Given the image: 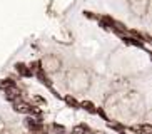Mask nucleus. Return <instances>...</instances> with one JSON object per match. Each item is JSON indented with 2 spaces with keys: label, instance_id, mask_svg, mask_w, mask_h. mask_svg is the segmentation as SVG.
<instances>
[{
  "label": "nucleus",
  "instance_id": "nucleus-1",
  "mask_svg": "<svg viewBox=\"0 0 152 134\" xmlns=\"http://www.w3.org/2000/svg\"><path fill=\"white\" fill-rule=\"evenodd\" d=\"M12 109H14L15 112H18V114H32V109H34V106H30V104L23 102V101H15L14 104H12Z\"/></svg>",
  "mask_w": 152,
  "mask_h": 134
},
{
  "label": "nucleus",
  "instance_id": "nucleus-9",
  "mask_svg": "<svg viewBox=\"0 0 152 134\" xmlns=\"http://www.w3.org/2000/svg\"><path fill=\"white\" fill-rule=\"evenodd\" d=\"M14 87H15V80H12V79H2L0 80V89L2 91L14 89Z\"/></svg>",
  "mask_w": 152,
  "mask_h": 134
},
{
  "label": "nucleus",
  "instance_id": "nucleus-2",
  "mask_svg": "<svg viewBox=\"0 0 152 134\" xmlns=\"http://www.w3.org/2000/svg\"><path fill=\"white\" fill-rule=\"evenodd\" d=\"M25 126H27L34 134H35V133H42V129H44L42 121H37V119H34V117H27V119H25Z\"/></svg>",
  "mask_w": 152,
  "mask_h": 134
},
{
  "label": "nucleus",
  "instance_id": "nucleus-11",
  "mask_svg": "<svg viewBox=\"0 0 152 134\" xmlns=\"http://www.w3.org/2000/svg\"><path fill=\"white\" fill-rule=\"evenodd\" d=\"M89 126L87 124H79V126H75L74 129H72V134H85V133H89Z\"/></svg>",
  "mask_w": 152,
  "mask_h": 134
},
{
  "label": "nucleus",
  "instance_id": "nucleus-3",
  "mask_svg": "<svg viewBox=\"0 0 152 134\" xmlns=\"http://www.w3.org/2000/svg\"><path fill=\"white\" fill-rule=\"evenodd\" d=\"M119 37L122 39L124 44L134 45V47H139V49H145V45H144L142 40H137V39H134V37H130V35H125V34H122V35H119Z\"/></svg>",
  "mask_w": 152,
  "mask_h": 134
},
{
  "label": "nucleus",
  "instance_id": "nucleus-13",
  "mask_svg": "<svg viewBox=\"0 0 152 134\" xmlns=\"http://www.w3.org/2000/svg\"><path fill=\"white\" fill-rule=\"evenodd\" d=\"M34 102L39 104V106H47V101L42 96H34Z\"/></svg>",
  "mask_w": 152,
  "mask_h": 134
},
{
  "label": "nucleus",
  "instance_id": "nucleus-14",
  "mask_svg": "<svg viewBox=\"0 0 152 134\" xmlns=\"http://www.w3.org/2000/svg\"><path fill=\"white\" fill-rule=\"evenodd\" d=\"M54 129L60 134H65V129H64V126H58V124H54Z\"/></svg>",
  "mask_w": 152,
  "mask_h": 134
},
{
  "label": "nucleus",
  "instance_id": "nucleus-16",
  "mask_svg": "<svg viewBox=\"0 0 152 134\" xmlns=\"http://www.w3.org/2000/svg\"><path fill=\"white\" fill-rule=\"evenodd\" d=\"M97 134H100V133H97Z\"/></svg>",
  "mask_w": 152,
  "mask_h": 134
},
{
  "label": "nucleus",
  "instance_id": "nucleus-12",
  "mask_svg": "<svg viewBox=\"0 0 152 134\" xmlns=\"http://www.w3.org/2000/svg\"><path fill=\"white\" fill-rule=\"evenodd\" d=\"M107 126L110 127V129L117 131V133H122V131H125V127L121 124V122H115V121H107Z\"/></svg>",
  "mask_w": 152,
  "mask_h": 134
},
{
  "label": "nucleus",
  "instance_id": "nucleus-8",
  "mask_svg": "<svg viewBox=\"0 0 152 134\" xmlns=\"http://www.w3.org/2000/svg\"><path fill=\"white\" fill-rule=\"evenodd\" d=\"M79 107L84 109V111L90 112V114H95V109L97 107L94 106V102H90V101H84V102H79Z\"/></svg>",
  "mask_w": 152,
  "mask_h": 134
},
{
  "label": "nucleus",
  "instance_id": "nucleus-17",
  "mask_svg": "<svg viewBox=\"0 0 152 134\" xmlns=\"http://www.w3.org/2000/svg\"><path fill=\"white\" fill-rule=\"evenodd\" d=\"M32 134H34V133H32Z\"/></svg>",
  "mask_w": 152,
  "mask_h": 134
},
{
  "label": "nucleus",
  "instance_id": "nucleus-6",
  "mask_svg": "<svg viewBox=\"0 0 152 134\" xmlns=\"http://www.w3.org/2000/svg\"><path fill=\"white\" fill-rule=\"evenodd\" d=\"M15 71H17L22 77H32L34 76V72L28 69V66H25V64H22V62L15 64Z\"/></svg>",
  "mask_w": 152,
  "mask_h": 134
},
{
  "label": "nucleus",
  "instance_id": "nucleus-5",
  "mask_svg": "<svg viewBox=\"0 0 152 134\" xmlns=\"http://www.w3.org/2000/svg\"><path fill=\"white\" fill-rule=\"evenodd\" d=\"M132 133L135 134H151L152 133V126L151 124H139V126H132L129 127Z\"/></svg>",
  "mask_w": 152,
  "mask_h": 134
},
{
  "label": "nucleus",
  "instance_id": "nucleus-7",
  "mask_svg": "<svg viewBox=\"0 0 152 134\" xmlns=\"http://www.w3.org/2000/svg\"><path fill=\"white\" fill-rule=\"evenodd\" d=\"M5 99L7 101H12V102H15V101H18L20 99V92H18L17 89H7L5 91Z\"/></svg>",
  "mask_w": 152,
  "mask_h": 134
},
{
  "label": "nucleus",
  "instance_id": "nucleus-15",
  "mask_svg": "<svg viewBox=\"0 0 152 134\" xmlns=\"http://www.w3.org/2000/svg\"><path fill=\"white\" fill-rule=\"evenodd\" d=\"M85 13V17H89V18H99V15H94L92 12H84Z\"/></svg>",
  "mask_w": 152,
  "mask_h": 134
},
{
  "label": "nucleus",
  "instance_id": "nucleus-4",
  "mask_svg": "<svg viewBox=\"0 0 152 134\" xmlns=\"http://www.w3.org/2000/svg\"><path fill=\"white\" fill-rule=\"evenodd\" d=\"M34 74L37 76V79L40 80V84H44V85H47L49 89H52V80L49 79V76L45 74V71H44V69H39V71H35Z\"/></svg>",
  "mask_w": 152,
  "mask_h": 134
},
{
  "label": "nucleus",
  "instance_id": "nucleus-10",
  "mask_svg": "<svg viewBox=\"0 0 152 134\" xmlns=\"http://www.w3.org/2000/svg\"><path fill=\"white\" fill-rule=\"evenodd\" d=\"M64 101H65V104H67L69 107H72V109H79V102H77L75 97H72V96H65Z\"/></svg>",
  "mask_w": 152,
  "mask_h": 134
}]
</instances>
